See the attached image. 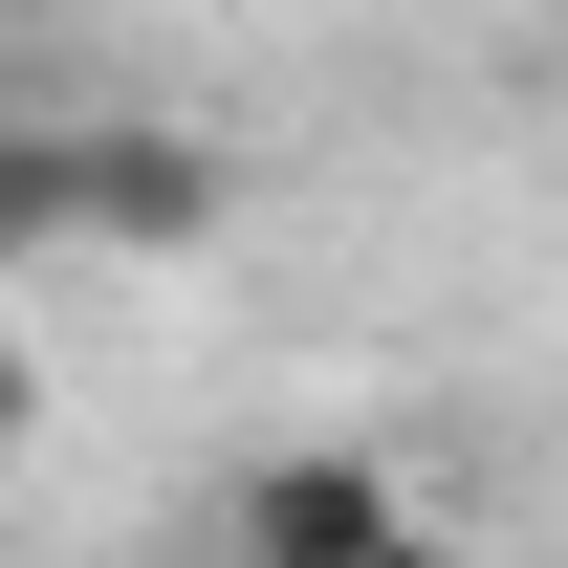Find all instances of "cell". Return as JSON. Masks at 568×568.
<instances>
[{
  "mask_svg": "<svg viewBox=\"0 0 568 568\" xmlns=\"http://www.w3.org/2000/svg\"><path fill=\"white\" fill-rule=\"evenodd\" d=\"M67 153H88V241H132V263L219 241V153L175 132V110H67Z\"/></svg>",
  "mask_w": 568,
  "mask_h": 568,
  "instance_id": "1",
  "label": "cell"
},
{
  "mask_svg": "<svg viewBox=\"0 0 568 568\" xmlns=\"http://www.w3.org/2000/svg\"><path fill=\"white\" fill-rule=\"evenodd\" d=\"M372 547H416L394 459H263L241 481V568H372Z\"/></svg>",
  "mask_w": 568,
  "mask_h": 568,
  "instance_id": "2",
  "label": "cell"
},
{
  "mask_svg": "<svg viewBox=\"0 0 568 568\" xmlns=\"http://www.w3.org/2000/svg\"><path fill=\"white\" fill-rule=\"evenodd\" d=\"M88 241V153H67V110H0V263H67Z\"/></svg>",
  "mask_w": 568,
  "mask_h": 568,
  "instance_id": "3",
  "label": "cell"
},
{
  "mask_svg": "<svg viewBox=\"0 0 568 568\" xmlns=\"http://www.w3.org/2000/svg\"><path fill=\"white\" fill-rule=\"evenodd\" d=\"M22 416H44V394H22V351H0V437H22Z\"/></svg>",
  "mask_w": 568,
  "mask_h": 568,
  "instance_id": "4",
  "label": "cell"
},
{
  "mask_svg": "<svg viewBox=\"0 0 568 568\" xmlns=\"http://www.w3.org/2000/svg\"><path fill=\"white\" fill-rule=\"evenodd\" d=\"M372 568H437V547H372Z\"/></svg>",
  "mask_w": 568,
  "mask_h": 568,
  "instance_id": "5",
  "label": "cell"
}]
</instances>
